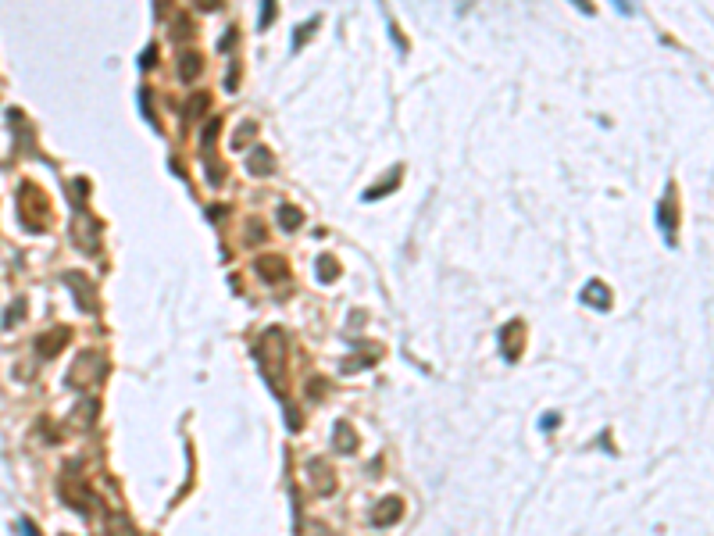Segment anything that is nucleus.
<instances>
[{
	"mask_svg": "<svg viewBox=\"0 0 714 536\" xmlns=\"http://www.w3.org/2000/svg\"><path fill=\"white\" fill-rule=\"evenodd\" d=\"M179 75H183V79H197V75H200V58H197V54H186V58H183Z\"/></svg>",
	"mask_w": 714,
	"mask_h": 536,
	"instance_id": "obj_14",
	"label": "nucleus"
},
{
	"mask_svg": "<svg viewBox=\"0 0 714 536\" xmlns=\"http://www.w3.org/2000/svg\"><path fill=\"white\" fill-rule=\"evenodd\" d=\"M304 222V214L297 211V207H290V204H279V226L290 233V229H297Z\"/></svg>",
	"mask_w": 714,
	"mask_h": 536,
	"instance_id": "obj_10",
	"label": "nucleus"
},
{
	"mask_svg": "<svg viewBox=\"0 0 714 536\" xmlns=\"http://www.w3.org/2000/svg\"><path fill=\"white\" fill-rule=\"evenodd\" d=\"M247 169H250V176H271V169H276V161H271L268 147H254V150H250V157H247Z\"/></svg>",
	"mask_w": 714,
	"mask_h": 536,
	"instance_id": "obj_3",
	"label": "nucleus"
},
{
	"mask_svg": "<svg viewBox=\"0 0 714 536\" xmlns=\"http://www.w3.org/2000/svg\"><path fill=\"white\" fill-rule=\"evenodd\" d=\"M257 272L264 279H271V283H283L286 279V264H283V257H257Z\"/></svg>",
	"mask_w": 714,
	"mask_h": 536,
	"instance_id": "obj_6",
	"label": "nucleus"
},
{
	"mask_svg": "<svg viewBox=\"0 0 714 536\" xmlns=\"http://www.w3.org/2000/svg\"><path fill=\"white\" fill-rule=\"evenodd\" d=\"M558 422H561L558 415H543V429H550V425H558Z\"/></svg>",
	"mask_w": 714,
	"mask_h": 536,
	"instance_id": "obj_19",
	"label": "nucleus"
},
{
	"mask_svg": "<svg viewBox=\"0 0 714 536\" xmlns=\"http://www.w3.org/2000/svg\"><path fill=\"white\" fill-rule=\"evenodd\" d=\"M397 186H400V169H393L386 183H378V186H371V190L364 193V200H375V197H382V193H390V190H397Z\"/></svg>",
	"mask_w": 714,
	"mask_h": 536,
	"instance_id": "obj_11",
	"label": "nucleus"
},
{
	"mask_svg": "<svg viewBox=\"0 0 714 536\" xmlns=\"http://www.w3.org/2000/svg\"><path fill=\"white\" fill-rule=\"evenodd\" d=\"M65 283H68V286H79V290H75V297H79V304H82V307H93V297H90V290H93V286H90V279H86V276H79V272H75V276H65Z\"/></svg>",
	"mask_w": 714,
	"mask_h": 536,
	"instance_id": "obj_7",
	"label": "nucleus"
},
{
	"mask_svg": "<svg viewBox=\"0 0 714 536\" xmlns=\"http://www.w3.org/2000/svg\"><path fill=\"white\" fill-rule=\"evenodd\" d=\"M582 300L603 311V307H608V304H611V290H608V286H603L600 279H593V283H586V290H582Z\"/></svg>",
	"mask_w": 714,
	"mask_h": 536,
	"instance_id": "obj_5",
	"label": "nucleus"
},
{
	"mask_svg": "<svg viewBox=\"0 0 714 536\" xmlns=\"http://www.w3.org/2000/svg\"><path fill=\"white\" fill-rule=\"evenodd\" d=\"M400 515H404V501H400V497H386V501L375 504L371 522H375V525H393V522H400Z\"/></svg>",
	"mask_w": 714,
	"mask_h": 536,
	"instance_id": "obj_1",
	"label": "nucleus"
},
{
	"mask_svg": "<svg viewBox=\"0 0 714 536\" xmlns=\"http://www.w3.org/2000/svg\"><path fill=\"white\" fill-rule=\"evenodd\" d=\"M657 222H661V229L672 240V233H675V200H661V207H657Z\"/></svg>",
	"mask_w": 714,
	"mask_h": 536,
	"instance_id": "obj_8",
	"label": "nucleus"
},
{
	"mask_svg": "<svg viewBox=\"0 0 714 536\" xmlns=\"http://www.w3.org/2000/svg\"><path fill=\"white\" fill-rule=\"evenodd\" d=\"M107 529H111L115 536H136L133 522H122V515H111V518H107Z\"/></svg>",
	"mask_w": 714,
	"mask_h": 536,
	"instance_id": "obj_15",
	"label": "nucleus"
},
{
	"mask_svg": "<svg viewBox=\"0 0 714 536\" xmlns=\"http://www.w3.org/2000/svg\"><path fill=\"white\" fill-rule=\"evenodd\" d=\"M18 532H22V536H39V532H36V525H32L29 518H22V522H18Z\"/></svg>",
	"mask_w": 714,
	"mask_h": 536,
	"instance_id": "obj_18",
	"label": "nucleus"
},
{
	"mask_svg": "<svg viewBox=\"0 0 714 536\" xmlns=\"http://www.w3.org/2000/svg\"><path fill=\"white\" fill-rule=\"evenodd\" d=\"M254 133H257V126H254V122L240 126V129H236V140H233V143H236V150H243V143H247V140H250Z\"/></svg>",
	"mask_w": 714,
	"mask_h": 536,
	"instance_id": "obj_17",
	"label": "nucleus"
},
{
	"mask_svg": "<svg viewBox=\"0 0 714 536\" xmlns=\"http://www.w3.org/2000/svg\"><path fill=\"white\" fill-rule=\"evenodd\" d=\"M307 475L314 479V490H318V494H333L336 479H333V472H328L321 461H311V465H307Z\"/></svg>",
	"mask_w": 714,
	"mask_h": 536,
	"instance_id": "obj_4",
	"label": "nucleus"
},
{
	"mask_svg": "<svg viewBox=\"0 0 714 536\" xmlns=\"http://www.w3.org/2000/svg\"><path fill=\"white\" fill-rule=\"evenodd\" d=\"M204 111H207V93H193L190 104L183 107V118H186V122H197Z\"/></svg>",
	"mask_w": 714,
	"mask_h": 536,
	"instance_id": "obj_9",
	"label": "nucleus"
},
{
	"mask_svg": "<svg viewBox=\"0 0 714 536\" xmlns=\"http://www.w3.org/2000/svg\"><path fill=\"white\" fill-rule=\"evenodd\" d=\"M340 276V268L333 264V257H318V279L325 283V279H336Z\"/></svg>",
	"mask_w": 714,
	"mask_h": 536,
	"instance_id": "obj_16",
	"label": "nucleus"
},
{
	"mask_svg": "<svg viewBox=\"0 0 714 536\" xmlns=\"http://www.w3.org/2000/svg\"><path fill=\"white\" fill-rule=\"evenodd\" d=\"M336 447H340V451H354V447H357V440H354V433H350L347 422L336 425Z\"/></svg>",
	"mask_w": 714,
	"mask_h": 536,
	"instance_id": "obj_13",
	"label": "nucleus"
},
{
	"mask_svg": "<svg viewBox=\"0 0 714 536\" xmlns=\"http://www.w3.org/2000/svg\"><path fill=\"white\" fill-rule=\"evenodd\" d=\"M522 333H525V326H522L518 318L507 322V326L500 329V347H504V358H507V361L518 358V351H522Z\"/></svg>",
	"mask_w": 714,
	"mask_h": 536,
	"instance_id": "obj_2",
	"label": "nucleus"
},
{
	"mask_svg": "<svg viewBox=\"0 0 714 536\" xmlns=\"http://www.w3.org/2000/svg\"><path fill=\"white\" fill-rule=\"evenodd\" d=\"M65 340H68V333H65V329H58V333H54V336H47V340L39 336V354H58V351H61L58 343H65Z\"/></svg>",
	"mask_w": 714,
	"mask_h": 536,
	"instance_id": "obj_12",
	"label": "nucleus"
}]
</instances>
